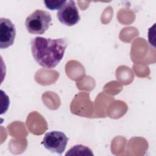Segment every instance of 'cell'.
I'll return each mask as SVG.
<instances>
[{
  "mask_svg": "<svg viewBox=\"0 0 156 156\" xmlns=\"http://www.w3.org/2000/svg\"><path fill=\"white\" fill-rule=\"evenodd\" d=\"M51 21V15L49 12L37 10L26 18L25 26L30 34H43L49 28Z\"/></svg>",
  "mask_w": 156,
  "mask_h": 156,
  "instance_id": "cell-2",
  "label": "cell"
},
{
  "mask_svg": "<svg viewBox=\"0 0 156 156\" xmlns=\"http://www.w3.org/2000/svg\"><path fill=\"white\" fill-rule=\"evenodd\" d=\"M68 138L61 131H51L46 133L43 139L41 144L52 152L62 154L65 150Z\"/></svg>",
  "mask_w": 156,
  "mask_h": 156,
  "instance_id": "cell-3",
  "label": "cell"
},
{
  "mask_svg": "<svg viewBox=\"0 0 156 156\" xmlns=\"http://www.w3.org/2000/svg\"><path fill=\"white\" fill-rule=\"evenodd\" d=\"M30 47L34 60L43 68L52 69L62 60L67 41L63 38L52 39L36 37L32 39Z\"/></svg>",
  "mask_w": 156,
  "mask_h": 156,
  "instance_id": "cell-1",
  "label": "cell"
},
{
  "mask_svg": "<svg viewBox=\"0 0 156 156\" xmlns=\"http://www.w3.org/2000/svg\"><path fill=\"white\" fill-rule=\"evenodd\" d=\"M57 16L61 23L68 26L76 24L80 18L76 2L72 0L66 1L58 10Z\"/></svg>",
  "mask_w": 156,
  "mask_h": 156,
  "instance_id": "cell-4",
  "label": "cell"
},
{
  "mask_svg": "<svg viewBox=\"0 0 156 156\" xmlns=\"http://www.w3.org/2000/svg\"><path fill=\"white\" fill-rule=\"evenodd\" d=\"M16 29L13 23L8 18H0V48L5 49L13 44Z\"/></svg>",
  "mask_w": 156,
  "mask_h": 156,
  "instance_id": "cell-5",
  "label": "cell"
},
{
  "mask_svg": "<svg viewBox=\"0 0 156 156\" xmlns=\"http://www.w3.org/2000/svg\"><path fill=\"white\" fill-rule=\"evenodd\" d=\"M66 1H44V3L47 9L54 10H59L66 2Z\"/></svg>",
  "mask_w": 156,
  "mask_h": 156,
  "instance_id": "cell-6",
  "label": "cell"
}]
</instances>
